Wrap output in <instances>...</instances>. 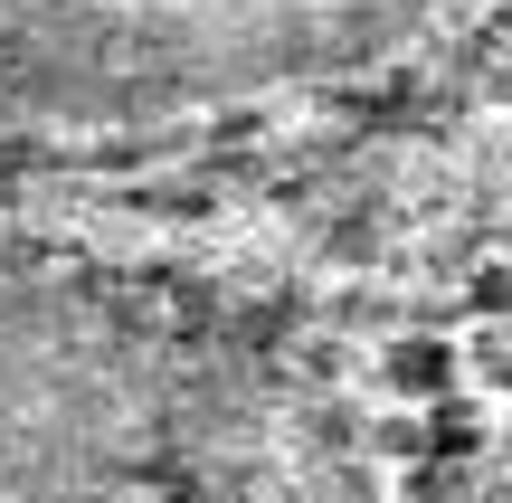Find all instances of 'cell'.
Returning a JSON list of instances; mask_svg holds the SVG:
<instances>
[{"mask_svg":"<svg viewBox=\"0 0 512 503\" xmlns=\"http://www.w3.org/2000/svg\"><path fill=\"white\" fill-rule=\"evenodd\" d=\"M266 418V352L209 295L0 266V494L114 503L219 466Z\"/></svg>","mask_w":512,"mask_h":503,"instance_id":"1","label":"cell"},{"mask_svg":"<svg viewBox=\"0 0 512 503\" xmlns=\"http://www.w3.org/2000/svg\"><path fill=\"white\" fill-rule=\"evenodd\" d=\"M446 0H0V124H171L361 67Z\"/></svg>","mask_w":512,"mask_h":503,"instance_id":"2","label":"cell"},{"mask_svg":"<svg viewBox=\"0 0 512 503\" xmlns=\"http://www.w3.org/2000/svg\"><path fill=\"white\" fill-rule=\"evenodd\" d=\"M389 380H399V390H446V352H399Z\"/></svg>","mask_w":512,"mask_h":503,"instance_id":"3","label":"cell"}]
</instances>
